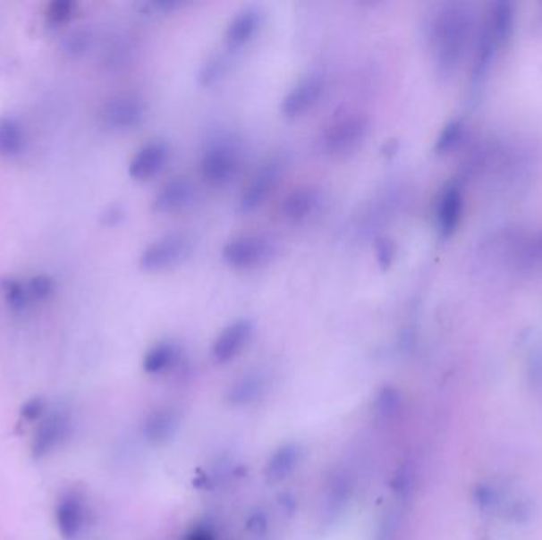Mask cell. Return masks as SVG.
<instances>
[{"instance_id":"obj_6","label":"cell","mask_w":542,"mask_h":540,"mask_svg":"<svg viewBox=\"0 0 542 540\" xmlns=\"http://www.w3.org/2000/svg\"><path fill=\"white\" fill-rule=\"evenodd\" d=\"M72 430V418L67 410L56 409L49 414L35 435L32 453L35 458L48 457L49 453L59 449L69 437Z\"/></svg>"},{"instance_id":"obj_26","label":"cell","mask_w":542,"mask_h":540,"mask_svg":"<svg viewBox=\"0 0 542 540\" xmlns=\"http://www.w3.org/2000/svg\"><path fill=\"white\" fill-rule=\"evenodd\" d=\"M376 257H377V264L381 265V268H389L394 257H395V246L390 241L389 238H377L375 244Z\"/></svg>"},{"instance_id":"obj_13","label":"cell","mask_w":542,"mask_h":540,"mask_svg":"<svg viewBox=\"0 0 542 540\" xmlns=\"http://www.w3.org/2000/svg\"><path fill=\"white\" fill-rule=\"evenodd\" d=\"M278 164L271 162L268 165H265L264 168L254 176V180L250 181V186L244 189L243 195H241V200H240V207H241L244 213H250V211L258 209V207L268 198L271 190L278 184Z\"/></svg>"},{"instance_id":"obj_7","label":"cell","mask_w":542,"mask_h":540,"mask_svg":"<svg viewBox=\"0 0 542 540\" xmlns=\"http://www.w3.org/2000/svg\"><path fill=\"white\" fill-rule=\"evenodd\" d=\"M238 170V153L233 146L221 141L211 146L202 160V176L211 186H224Z\"/></svg>"},{"instance_id":"obj_3","label":"cell","mask_w":542,"mask_h":540,"mask_svg":"<svg viewBox=\"0 0 542 540\" xmlns=\"http://www.w3.org/2000/svg\"><path fill=\"white\" fill-rule=\"evenodd\" d=\"M192 250V241L188 236L181 233H172L164 236L153 244H149L147 249L140 257V266L145 271H164L172 268L174 265L181 264L188 258Z\"/></svg>"},{"instance_id":"obj_29","label":"cell","mask_w":542,"mask_h":540,"mask_svg":"<svg viewBox=\"0 0 542 540\" xmlns=\"http://www.w3.org/2000/svg\"><path fill=\"white\" fill-rule=\"evenodd\" d=\"M186 540H213V537L209 536L208 531H205L202 527H199V529H194L192 533L189 534Z\"/></svg>"},{"instance_id":"obj_25","label":"cell","mask_w":542,"mask_h":540,"mask_svg":"<svg viewBox=\"0 0 542 540\" xmlns=\"http://www.w3.org/2000/svg\"><path fill=\"white\" fill-rule=\"evenodd\" d=\"M225 69V63L221 57H215V59H209L208 63L203 65L200 73H199V80L202 84L215 83L217 78L221 77Z\"/></svg>"},{"instance_id":"obj_28","label":"cell","mask_w":542,"mask_h":540,"mask_svg":"<svg viewBox=\"0 0 542 540\" xmlns=\"http://www.w3.org/2000/svg\"><path fill=\"white\" fill-rule=\"evenodd\" d=\"M105 224H108V225H114L116 222L123 217V213L119 211L118 207H114V208H110V211L104 215Z\"/></svg>"},{"instance_id":"obj_12","label":"cell","mask_w":542,"mask_h":540,"mask_svg":"<svg viewBox=\"0 0 542 540\" xmlns=\"http://www.w3.org/2000/svg\"><path fill=\"white\" fill-rule=\"evenodd\" d=\"M194 197L195 188L191 181L174 178L168 181L167 184L160 189L159 194L156 195L153 208L160 215L178 213L181 209L188 208L189 205H192Z\"/></svg>"},{"instance_id":"obj_5","label":"cell","mask_w":542,"mask_h":540,"mask_svg":"<svg viewBox=\"0 0 542 540\" xmlns=\"http://www.w3.org/2000/svg\"><path fill=\"white\" fill-rule=\"evenodd\" d=\"M100 122L113 131H129L141 124L145 105L133 96H118L105 102L100 108Z\"/></svg>"},{"instance_id":"obj_17","label":"cell","mask_w":542,"mask_h":540,"mask_svg":"<svg viewBox=\"0 0 542 540\" xmlns=\"http://www.w3.org/2000/svg\"><path fill=\"white\" fill-rule=\"evenodd\" d=\"M180 347L174 342H160L148 350L143 359V369L151 375H164L180 360Z\"/></svg>"},{"instance_id":"obj_27","label":"cell","mask_w":542,"mask_h":540,"mask_svg":"<svg viewBox=\"0 0 542 540\" xmlns=\"http://www.w3.org/2000/svg\"><path fill=\"white\" fill-rule=\"evenodd\" d=\"M45 409H47V404L42 398H34L22 406L21 416L29 422H34L45 414Z\"/></svg>"},{"instance_id":"obj_8","label":"cell","mask_w":542,"mask_h":540,"mask_svg":"<svg viewBox=\"0 0 542 540\" xmlns=\"http://www.w3.org/2000/svg\"><path fill=\"white\" fill-rule=\"evenodd\" d=\"M324 88L326 84L320 75L318 73L306 75L283 98L281 111L287 118H297L305 114L306 111L311 110L314 105L319 102V98L324 94Z\"/></svg>"},{"instance_id":"obj_20","label":"cell","mask_w":542,"mask_h":540,"mask_svg":"<svg viewBox=\"0 0 542 540\" xmlns=\"http://www.w3.org/2000/svg\"><path fill=\"white\" fill-rule=\"evenodd\" d=\"M262 390V382L258 381V377H244L241 381H238L232 390H230L229 400L233 404H248L254 401L258 398V393Z\"/></svg>"},{"instance_id":"obj_22","label":"cell","mask_w":542,"mask_h":540,"mask_svg":"<svg viewBox=\"0 0 542 540\" xmlns=\"http://www.w3.org/2000/svg\"><path fill=\"white\" fill-rule=\"evenodd\" d=\"M398 404H400V396H398V392H396L395 388H384L383 392L376 398L377 416L389 418V417L395 414Z\"/></svg>"},{"instance_id":"obj_23","label":"cell","mask_w":542,"mask_h":540,"mask_svg":"<svg viewBox=\"0 0 542 540\" xmlns=\"http://www.w3.org/2000/svg\"><path fill=\"white\" fill-rule=\"evenodd\" d=\"M75 13V4L69 0H57L49 4L47 7V18L53 24H64L69 21L70 18Z\"/></svg>"},{"instance_id":"obj_2","label":"cell","mask_w":542,"mask_h":540,"mask_svg":"<svg viewBox=\"0 0 542 540\" xmlns=\"http://www.w3.org/2000/svg\"><path fill=\"white\" fill-rule=\"evenodd\" d=\"M275 254V246L260 235L238 236L224 246L223 258L235 270H250L267 264Z\"/></svg>"},{"instance_id":"obj_18","label":"cell","mask_w":542,"mask_h":540,"mask_svg":"<svg viewBox=\"0 0 542 540\" xmlns=\"http://www.w3.org/2000/svg\"><path fill=\"white\" fill-rule=\"evenodd\" d=\"M26 137L13 118H0V157H16L22 153Z\"/></svg>"},{"instance_id":"obj_14","label":"cell","mask_w":542,"mask_h":540,"mask_svg":"<svg viewBox=\"0 0 542 540\" xmlns=\"http://www.w3.org/2000/svg\"><path fill=\"white\" fill-rule=\"evenodd\" d=\"M301 461V451L295 443H285L268 458L265 464V476L271 484H279L292 476Z\"/></svg>"},{"instance_id":"obj_1","label":"cell","mask_w":542,"mask_h":540,"mask_svg":"<svg viewBox=\"0 0 542 540\" xmlns=\"http://www.w3.org/2000/svg\"><path fill=\"white\" fill-rule=\"evenodd\" d=\"M368 133V119L363 114H344L334 119L320 133V148L330 156L352 153Z\"/></svg>"},{"instance_id":"obj_19","label":"cell","mask_w":542,"mask_h":540,"mask_svg":"<svg viewBox=\"0 0 542 540\" xmlns=\"http://www.w3.org/2000/svg\"><path fill=\"white\" fill-rule=\"evenodd\" d=\"M0 291L2 297L13 311H24L29 306H32L30 297H29L28 284L18 281L14 277H8L0 283Z\"/></svg>"},{"instance_id":"obj_16","label":"cell","mask_w":542,"mask_h":540,"mask_svg":"<svg viewBox=\"0 0 542 540\" xmlns=\"http://www.w3.org/2000/svg\"><path fill=\"white\" fill-rule=\"evenodd\" d=\"M260 26V12L258 8L248 7L233 16V20L227 26V42L232 46H241L250 42L258 32Z\"/></svg>"},{"instance_id":"obj_10","label":"cell","mask_w":542,"mask_h":540,"mask_svg":"<svg viewBox=\"0 0 542 540\" xmlns=\"http://www.w3.org/2000/svg\"><path fill=\"white\" fill-rule=\"evenodd\" d=\"M168 157H170V149L165 143L151 141L133 156L129 165V174L133 180H151L165 168Z\"/></svg>"},{"instance_id":"obj_24","label":"cell","mask_w":542,"mask_h":540,"mask_svg":"<svg viewBox=\"0 0 542 540\" xmlns=\"http://www.w3.org/2000/svg\"><path fill=\"white\" fill-rule=\"evenodd\" d=\"M90 45V35L88 32H73V34L67 35L65 40H64L63 48L65 49V53L70 55H83L88 51Z\"/></svg>"},{"instance_id":"obj_15","label":"cell","mask_w":542,"mask_h":540,"mask_svg":"<svg viewBox=\"0 0 542 540\" xmlns=\"http://www.w3.org/2000/svg\"><path fill=\"white\" fill-rule=\"evenodd\" d=\"M180 425V417L174 409H157L143 423V435L151 443H167Z\"/></svg>"},{"instance_id":"obj_9","label":"cell","mask_w":542,"mask_h":540,"mask_svg":"<svg viewBox=\"0 0 542 540\" xmlns=\"http://www.w3.org/2000/svg\"><path fill=\"white\" fill-rule=\"evenodd\" d=\"M254 326L250 320H237L225 326L213 344V359L217 363H229L243 352L252 338Z\"/></svg>"},{"instance_id":"obj_11","label":"cell","mask_w":542,"mask_h":540,"mask_svg":"<svg viewBox=\"0 0 542 540\" xmlns=\"http://www.w3.org/2000/svg\"><path fill=\"white\" fill-rule=\"evenodd\" d=\"M322 203V197L318 189L311 186L293 189L281 203V215L285 221L300 224L305 222L318 211Z\"/></svg>"},{"instance_id":"obj_21","label":"cell","mask_w":542,"mask_h":540,"mask_svg":"<svg viewBox=\"0 0 542 540\" xmlns=\"http://www.w3.org/2000/svg\"><path fill=\"white\" fill-rule=\"evenodd\" d=\"M26 284H28L29 297H30L32 305L42 303L45 300H48L55 293V291H56L55 279L47 276V274L34 276L32 279L26 281Z\"/></svg>"},{"instance_id":"obj_4","label":"cell","mask_w":542,"mask_h":540,"mask_svg":"<svg viewBox=\"0 0 542 540\" xmlns=\"http://www.w3.org/2000/svg\"><path fill=\"white\" fill-rule=\"evenodd\" d=\"M89 507L81 493H65L63 498L59 499L56 506V523L64 539H81L89 525Z\"/></svg>"}]
</instances>
